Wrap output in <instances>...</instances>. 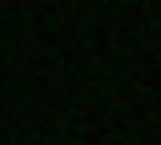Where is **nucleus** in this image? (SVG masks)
<instances>
[]
</instances>
